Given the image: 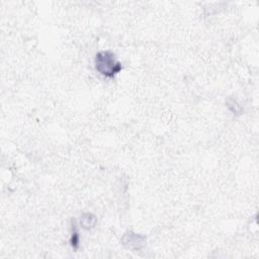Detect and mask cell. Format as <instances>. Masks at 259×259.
Listing matches in <instances>:
<instances>
[{
  "instance_id": "6da1fadb",
  "label": "cell",
  "mask_w": 259,
  "mask_h": 259,
  "mask_svg": "<svg viewBox=\"0 0 259 259\" xmlns=\"http://www.w3.org/2000/svg\"><path fill=\"white\" fill-rule=\"evenodd\" d=\"M94 65L96 71L107 78L114 77L122 69L121 64L110 51H101L97 53L94 59Z\"/></svg>"
},
{
  "instance_id": "7a4b0ae2",
  "label": "cell",
  "mask_w": 259,
  "mask_h": 259,
  "mask_svg": "<svg viewBox=\"0 0 259 259\" xmlns=\"http://www.w3.org/2000/svg\"><path fill=\"white\" fill-rule=\"evenodd\" d=\"M146 241L147 239L145 236L134 233V232H127L121 238L122 244L128 249H133V250L142 249L145 246Z\"/></svg>"
},
{
  "instance_id": "3957f363",
  "label": "cell",
  "mask_w": 259,
  "mask_h": 259,
  "mask_svg": "<svg viewBox=\"0 0 259 259\" xmlns=\"http://www.w3.org/2000/svg\"><path fill=\"white\" fill-rule=\"evenodd\" d=\"M97 220L92 213H84L80 218V225L84 229H91L95 226Z\"/></svg>"
}]
</instances>
